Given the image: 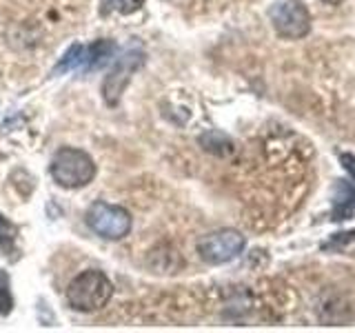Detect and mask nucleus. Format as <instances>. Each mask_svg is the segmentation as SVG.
Segmentation results:
<instances>
[{
	"label": "nucleus",
	"instance_id": "3",
	"mask_svg": "<svg viewBox=\"0 0 355 333\" xmlns=\"http://www.w3.org/2000/svg\"><path fill=\"white\" fill-rule=\"evenodd\" d=\"M269 20L277 36L284 40L306 38L313 27V18L302 0H277L269 9Z\"/></svg>",
	"mask_w": 355,
	"mask_h": 333
},
{
	"label": "nucleus",
	"instance_id": "12",
	"mask_svg": "<svg viewBox=\"0 0 355 333\" xmlns=\"http://www.w3.org/2000/svg\"><path fill=\"white\" fill-rule=\"evenodd\" d=\"M118 5H120V11H122V14L129 16V14H136L138 9H142L144 0H118Z\"/></svg>",
	"mask_w": 355,
	"mask_h": 333
},
{
	"label": "nucleus",
	"instance_id": "15",
	"mask_svg": "<svg viewBox=\"0 0 355 333\" xmlns=\"http://www.w3.org/2000/svg\"><path fill=\"white\" fill-rule=\"evenodd\" d=\"M322 3H327V5H342L344 0H322Z\"/></svg>",
	"mask_w": 355,
	"mask_h": 333
},
{
	"label": "nucleus",
	"instance_id": "2",
	"mask_svg": "<svg viewBox=\"0 0 355 333\" xmlns=\"http://www.w3.org/2000/svg\"><path fill=\"white\" fill-rule=\"evenodd\" d=\"M51 178L64 189H83L96 178V162L83 149L62 147L51 160Z\"/></svg>",
	"mask_w": 355,
	"mask_h": 333
},
{
	"label": "nucleus",
	"instance_id": "10",
	"mask_svg": "<svg viewBox=\"0 0 355 333\" xmlns=\"http://www.w3.org/2000/svg\"><path fill=\"white\" fill-rule=\"evenodd\" d=\"M85 65H87V44L76 42L64 51L58 65L53 67V74H64V71H76V69L85 71Z\"/></svg>",
	"mask_w": 355,
	"mask_h": 333
},
{
	"label": "nucleus",
	"instance_id": "9",
	"mask_svg": "<svg viewBox=\"0 0 355 333\" xmlns=\"http://www.w3.org/2000/svg\"><path fill=\"white\" fill-rule=\"evenodd\" d=\"M116 53V42L111 40H96L94 44H87V65H85V71H92L103 67L105 62L111 60V56Z\"/></svg>",
	"mask_w": 355,
	"mask_h": 333
},
{
	"label": "nucleus",
	"instance_id": "8",
	"mask_svg": "<svg viewBox=\"0 0 355 333\" xmlns=\"http://www.w3.org/2000/svg\"><path fill=\"white\" fill-rule=\"evenodd\" d=\"M18 236H20V229L7 216L0 214V251H3V255H7L11 262H16L20 258Z\"/></svg>",
	"mask_w": 355,
	"mask_h": 333
},
{
	"label": "nucleus",
	"instance_id": "13",
	"mask_svg": "<svg viewBox=\"0 0 355 333\" xmlns=\"http://www.w3.org/2000/svg\"><path fill=\"white\" fill-rule=\"evenodd\" d=\"M340 160L344 164V169H347L349 176L355 180V155L353 153H340Z\"/></svg>",
	"mask_w": 355,
	"mask_h": 333
},
{
	"label": "nucleus",
	"instance_id": "6",
	"mask_svg": "<svg viewBox=\"0 0 355 333\" xmlns=\"http://www.w3.org/2000/svg\"><path fill=\"white\" fill-rule=\"evenodd\" d=\"M142 62H144V51L142 49H129L125 56H120L114 67H111L109 76L103 83V98L109 107H116L120 103V98H122V94H125L133 71H138L142 67Z\"/></svg>",
	"mask_w": 355,
	"mask_h": 333
},
{
	"label": "nucleus",
	"instance_id": "5",
	"mask_svg": "<svg viewBox=\"0 0 355 333\" xmlns=\"http://www.w3.org/2000/svg\"><path fill=\"white\" fill-rule=\"evenodd\" d=\"M247 247V238L238 229H218L198 240V255L207 264H227L242 255Z\"/></svg>",
	"mask_w": 355,
	"mask_h": 333
},
{
	"label": "nucleus",
	"instance_id": "14",
	"mask_svg": "<svg viewBox=\"0 0 355 333\" xmlns=\"http://www.w3.org/2000/svg\"><path fill=\"white\" fill-rule=\"evenodd\" d=\"M109 7H114V0H103V14H109Z\"/></svg>",
	"mask_w": 355,
	"mask_h": 333
},
{
	"label": "nucleus",
	"instance_id": "1",
	"mask_svg": "<svg viewBox=\"0 0 355 333\" xmlns=\"http://www.w3.org/2000/svg\"><path fill=\"white\" fill-rule=\"evenodd\" d=\"M111 296H114V284L105 271L98 269H87L76 275L67 289V302L83 314H94V311L107 307Z\"/></svg>",
	"mask_w": 355,
	"mask_h": 333
},
{
	"label": "nucleus",
	"instance_id": "11",
	"mask_svg": "<svg viewBox=\"0 0 355 333\" xmlns=\"http://www.w3.org/2000/svg\"><path fill=\"white\" fill-rule=\"evenodd\" d=\"M14 311V293H11V278L0 269V316H9Z\"/></svg>",
	"mask_w": 355,
	"mask_h": 333
},
{
	"label": "nucleus",
	"instance_id": "7",
	"mask_svg": "<svg viewBox=\"0 0 355 333\" xmlns=\"http://www.w3.org/2000/svg\"><path fill=\"white\" fill-rule=\"evenodd\" d=\"M355 211V187L351 182L338 180L333 194V220H347Z\"/></svg>",
	"mask_w": 355,
	"mask_h": 333
},
{
	"label": "nucleus",
	"instance_id": "4",
	"mask_svg": "<svg viewBox=\"0 0 355 333\" xmlns=\"http://www.w3.org/2000/svg\"><path fill=\"white\" fill-rule=\"evenodd\" d=\"M87 225L105 240H122L131 231V214L120 205L98 200L87 209Z\"/></svg>",
	"mask_w": 355,
	"mask_h": 333
}]
</instances>
